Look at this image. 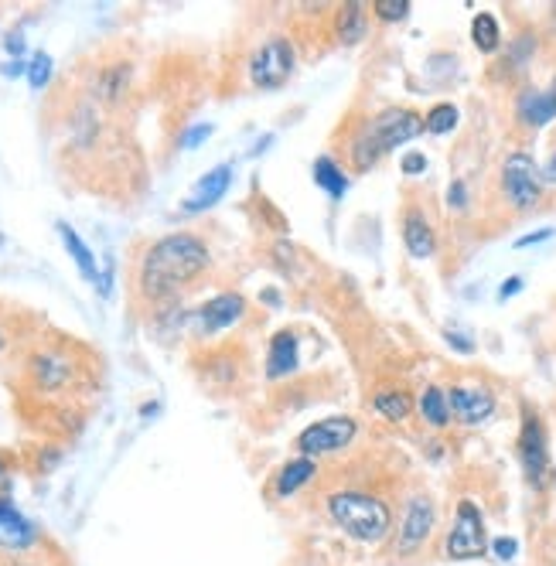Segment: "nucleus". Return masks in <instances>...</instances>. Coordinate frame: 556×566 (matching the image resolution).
Returning a JSON list of instances; mask_svg holds the SVG:
<instances>
[{"mask_svg": "<svg viewBox=\"0 0 556 566\" xmlns=\"http://www.w3.org/2000/svg\"><path fill=\"white\" fill-rule=\"evenodd\" d=\"M48 79H52V55L38 52L28 62V82H31V89H45Z\"/></svg>", "mask_w": 556, "mask_h": 566, "instance_id": "obj_26", "label": "nucleus"}, {"mask_svg": "<svg viewBox=\"0 0 556 566\" xmlns=\"http://www.w3.org/2000/svg\"><path fill=\"white\" fill-rule=\"evenodd\" d=\"M205 266H209V246L192 232H171L147 249L144 263H140V290L151 301H164V297L178 294L181 287H188Z\"/></svg>", "mask_w": 556, "mask_h": 566, "instance_id": "obj_1", "label": "nucleus"}, {"mask_svg": "<svg viewBox=\"0 0 556 566\" xmlns=\"http://www.w3.org/2000/svg\"><path fill=\"white\" fill-rule=\"evenodd\" d=\"M314 185H318L325 195L331 198V202H342L345 198V191H348V174L342 171V164L335 161V157H328V154H321L318 161H314Z\"/></svg>", "mask_w": 556, "mask_h": 566, "instance_id": "obj_18", "label": "nucleus"}, {"mask_svg": "<svg viewBox=\"0 0 556 566\" xmlns=\"http://www.w3.org/2000/svg\"><path fill=\"white\" fill-rule=\"evenodd\" d=\"M522 287H526V283H522V277H509L499 287V301H509V297H516Z\"/></svg>", "mask_w": 556, "mask_h": 566, "instance_id": "obj_33", "label": "nucleus"}, {"mask_svg": "<svg viewBox=\"0 0 556 566\" xmlns=\"http://www.w3.org/2000/svg\"><path fill=\"white\" fill-rule=\"evenodd\" d=\"M4 45H7V52L21 58V52H24V38H21V35H7V41H4Z\"/></svg>", "mask_w": 556, "mask_h": 566, "instance_id": "obj_35", "label": "nucleus"}, {"mask_svg": "<svg viewBox=\"0 0 556 566\" xmlns=\"http://www.w3.org/2000/svg\"><path fill=\"white\" fill-rule=\"evenodd\" d=\"M229 185H232V168L229 164H219V168H212L205 178H198V185L192 188V195L185 198L181 208H185V212H205V208H212L226 195Z\"/></svg>", "mask_w": 556, "mask_h": 566, "instance_id": "obj_12", "label": "nucleus"}, {"mask_svg": "<svg viewBox=\"0 0 556 566\" xmlns=\"http://www.w3.org/2000/svg\"><path fill=\"white\" fill-rule=\"evenodd\" d=\"M447 406H451V420L478 427L495 413V393L485 386H454L447 389Z\"/></svg>", "mask_w": 556, "mask_h": 566, "instance_id": "obj_10", "label": "nucleus"}, {"mask_svg": "<svg viewBox=\"0 0 556 566\" xmlns=\"http://www.w3.org/2000/svg\"><path fill=\"white\" fill-rule=\"evenodd\" d=\"M447 556L451 560H478V556L488 553V532H485V519H481L475 502H458V512H454V526L447 532Z\"/></svg>", "mask_w": 556, "mask_h": 566, "instance_id": "obj_6", "label": "nucleus"}, {"mask_svg": "<svg viewBox=\"0 0 556 566\" xmlns=\"http://www.w3.org/2000/svg\"><path fill=\"white\" fill-rule=\"evenodd\" d=\"M458 116L461 113H458V106H454V103H437L434 110L423 116V130L441 137V133H451L454 127H458Z\"/></svg>", "mask_w": 556, "mask_h": 566, "instance_id": "obj_24", "label": "nucleus"}, {"mask_svg": "<svg viewBox=\"0 0 556 566\" xmlns=\"http://www.w3.org/2000/svg\"><path fill=\"white\" fill-rule=\"evenodd\" d=\"M488 549H492V553L499 556L502 563H509V560H516L519 543H516V539H512V536H499V539H492V546H488Z\"/></svg>", "mask_w": 556, "mask_h": 566, "instance_id": "obj_28", "label": "nucleus"}, {"mask_svg": "<svg viewBox=\"0 0 556 566\" xmlns=\"http://www.w3.org/2000/svg\"><path fill=\"white\" fill-rule=\"evenodd\" d=\"M38 529L31 526L24 515L14 509V505L0 502V546L4 549H28L35 546Z\"/></svg>", "mask_w": 556, "mask_h": 566, "instance_id": "obj_13", "label": "nucleus"}, {"mask_svg": "<svg viewBox=\"0 0 556 566\" xmlns=\"http://www.w3.org/2000/svg\"><path fill=\"white\" fill-rule=\"evenodd\" d=\"M212 137V123H198V127H192L185 133V137H181V147H188V151H195L198 144H202V140H209Z\"/></svg>", "mask_w": 556, "mask_h": 566, "instance_id": "obj_29", "label": "nucleus"}, {"mask_svg": "<svg viewBox=\"0 0 556 566\" xmlns=\"http://www.w3.org/2000/svg\"><path fill=\"white\" fill-rule=\"evenodd\" d=\"M55 229H58V236H62L65 249H69V256H72V260H76V266H79L82 277H86L89 283H99V270H96V256H93V249L82 243L79 232L72 229L69 222H58Z\"/></svg>", "mask_w": 556, "mask_h": 566, "instance_id": "obj_19", "label": "nucleus"}, {"mask_svg": "<svg viewBox=\"0 0 556 566\" xmlns=\"http://www.w3.org/2000/svg\"><path fill=\"white\" fill-rule=\"evenodd\" d=\"M420 413L430 427H447L451 423V406H447V393L441 386H427L420 396Z\"/></svg>", "mask_w": 556, "mask_h": 566, "instance_id": "obj_22", "label": "nucleus"}, {"mask_svg": "<svg viewBox=\"0 0 556 566\" xmlns=\"http://www.w3.org/2000/svg\"><path fill=\"white\" fill-rule=\"evenodd\" d=\"M434 522H437V509H434V502H430V495H410L406 498L400 526H396L393 549L400 556L417 553V549L430 539V532H434Z\"/></svg>", "mask_w": 556, "mask_h": 566, "instance_id": "obj_8", "label": "nucleus"}, {"mask_svg": "<svg viewBox=\"0 0 556 566\" xmlns=\"http://www.w3.org/2000/svg\"><path fill=\"white\" fill-rule=\"evenodd\" d=\"M403 243L413 260H427V256H434V249H437L434 229H430L427 215L417 212V208H410L403 219Z\"/></svg>", "mask_w": 556, "mask_h": 566, "instance_id": "obj_14", "label": "nucleus"}, {"mask_svg": "<svg viewBox=\"0 0 556 566\" xmlns=\"http://www.w3.org/2000/svg\"><path fill=\"white\" fill-rule=\"evenodd\" d=\"M539 174H543V185H556V151L550 154V161L539 168Z\"/></svg>", "mask_w": 556, "mask_h": 566, "instance_id": "obj_34", "label": "nucleus"}, {"mask_svg": "<svg viewBox=\"0 0 556 566\" xmlns=\"http://www.w3.org/2000/svg\"><path fill=\"white\" fill-rule=\"evenodd\" d=\"M21 72H28V65H24L21 58H14L11 65H4V76H21Z\"/></svg>", "mask_w": 556, "mask_h": 566, "instance_id": "obj_36", "label": "nucleus"}, {"mask_svg": "<svg viewBox=\"0 0 556 566\" xmlns=\"http://www.w3.org/2000/svg\"><path fill=\"white\" fill-rule=\"evenodd\" d=\"M519 116L529 127H546L550 120H556V86L526 89V93L519 96Z\"/></svg>", "mask_w": 556, "mask_h": 566, "instance_id": "obj_16", "label": "nucleus"}, {"mask_svg": "<svg viewBox=\"0 0 556 566\" xmlns=\"http://www.w3.org/2000/svg\"><path fill=\"white\" fill-rule=\"evenodd\" d=\"M471 38H475V48L485 55H492L495 48L502 45V31H499V21L492 18L488 11L475 14V21H471Z\"/></svg>", "mask_w": 556, "mask_h": 566, "instance_id": "obj_23", "label": "nucleus"}, {"mask_svg": "<svg viewBox=\"0 0 556 566\" xmlns=\"http://www.w3.org/2000/svg\"><path fill=\"white\" fill-rule=\"evenodd\" d=\"M314 474H318V461H314V457H294V461H287L284 468L277 471L273 491H277V498H290L294 491H301Z\"/></svg>", "mask_w": 556, "mask_h": 566, "instance_id": "obj_17", "label": "nucleus"}, {"mask_svg": "<svg viewBox=\"0 0 556 566\" xmlns=\"http://www.w3.org/2000/svg\"><path fill=\"white\" fill-rule=\"evenodd\" d=\"M365 130H369V137L376 140V147L383 154H389L393 147L400 144H410V140H417L423 133V116L413 113V110H400V106H393V110H383L372 123H365Z\"/></svg>", "mask_w": 556, "mask_h": 566, "instance_id": "obj_9", "label": "nucleus"}, {"mask_svg": "<svg viewBox=\"0 0 556 566\" xmlns=\"http://www.w3.org/2000/svg\"><path fill=\"white\" fill-rule=\"evenodd\" d=\"M447 205L458 208V212H461L464 205H468V185H464L461 178H458V181H451V188H447Z\"/></svg>", "mask_w": 556, "mask_h": 566, "instance_id": "obj_30", "label": "nucleus"}, {"mask_svg": "<svg viewBox=\"0 0 556 566\" xmlns=\"http://www.w3.org/2000/svg\"><path fill=\"white\" fill-rule=\"evenodd\" d=\"M400 171L403 174H410V178H417V174L427 171V154H420V151H406L400 157Z\"/></svg>", "mask_w": 556, "mask_h": 566, "instance_id": "obj_27", "label": "nucleus"}, {"mask_svg": "<svg viewBox=\"0 0 556 566\" xmlns=\"http://www.w3.org/2000/svg\"><path fill=\"white\" fill-rule=\"evenodd\" d=\"M553 236H556V229H536V232H529V236L516 239V249L536 246V243H543V239H553Z\"/></svg>", "mask_w": 556, "mask_h": 566, "instance_id": "obj_31", "label": "nucleus"}, {"mask_svg": "<svg viewBox=\"0 0 556 566\" xmlns=\"http://www.w3.org/2000/svg\"><path fill=\"white\" fill-rule=\"evenodd\" d=\"M294 62H297V55H294L290 38L277 35V38L263 41L250 58V82L256 89L273 93V89H280L290 76H294Z\"/></svg>", "mask_w": 556, "mask_h": 566, "instance_id": "obj_4", "label": "nucleus"}, {"mask_svg": "<svg viewBox=\"0 0 556 566\" xmlns=\"http://www.w3.org/2000/svg\"><path fill=\"white\" fill-rule=\"evenodd\" d=\"M355 434H359L355 416H325V420L304 427L301 434H297L294 447L301 457H314V461H318V457L345 451V447L355 440Z\"/></svg>", "mask_w": 556, "mask_h": 566, "instance_id": "obj_3", "label": "nucleus"}, {"mask_svg": "<svg viewBox=\"0 0 556 566\" xmlns=\"http://www.w3.org/2000/svg\"><path fill=\"white\" fill-rule=\"evenodd\" d=\"M519 461L526 471V481L536 491H546L553 485V461H550V444H546V427L539 423L536 413H526L519 430Z\"/></svg>", "mask_w": 556, "mask_h": 566, "instance_id": "obj_5", "label": "nucleus"}, {"mask_svg": "<svg viewBox=\"0 0 556 566\" xmlns=\"http://www.w3.org/2000/svg\"><path fill=\"white\" fill-rule=\"evenodd\" d=\"M243 311H246V301L239 294L212 297V301H205L202 307H198V314H195L198 331H202V335H219V331L232 328V324L243 318Z\"/></svg>", "mask_w": 556, "mask_h": 566, "instance_id": "obj_11", "label": "nucleus"}, {"mask_svg": "<svg viewBox=\"0 0 556 566\" xmlns=\"http://www.w3.org/2000/svg\"><path fill=\"white\" fill-rule=\"evenodd\" d=\"M410 0H376L372 4V14H376L379 21H386V24H396V21H403L406 14H410Z\"/></svg>", "mask_w": 556, "mask_h": 566, "instance_id": "obj_25", "label": "nucleus"}, {"mask_svg": "<svg viewBox=\"0 0 556 566\" xmlns=\"http://www.w3.org/2000/svg\"><path fill=\"white\" fill-rule=\"evenodd\" d=\"M335 31L345 45H355L365 35V4H342L335 14Z\"/></svg>", "mask_w": 556, "mask_h": 566, "instance_id": "obj_21", "label": "nucleus"}, {"mask_svg": "<svg viewBox=\"0 0 556 566\" xmlns=\"http://www.w3.org/2000/svg\"><path fill=\"white\" fill-rule=\"evenodd\" d=\"M325 509L338 529L345 536H352L355 543L376 546L393 532V509L386 498L372 495V491L359 488H338L325 498Z\"/></svg>", "mask_w": 556, "mask_h": 566, "instance_id": "obj_2", "label": "nucleus"}, {"mask_svg": "<svg viewBox=\"0 0 556 566\" xmlns=\"http://www.w3.org/2000/svg\"><path fill=\"white\" fill-rule=\"evenodd\" d=\"M444 338H447V345H451V348H458L461 355H471V352H475V341H471V338H461L458 331H447Z\"/></svg>", "mask_w": 556, "mask_h": 566, "instance_id": "obj_32", "label": "nucleus"}, {"mask_svg": "<svg viewBox=\"0 0 556 566\" xmlns=\"http://www.w3.org/2000/svg\"><path fill=\"white\" fill-rule=\"evenodd\" d=\"M502 191H505V198H509V205L519 208V212L539 205V198H543V174H539L536 161L526 151H516V154L505 157Z\"/></svg>", "mask_w": 556, "mask_h": 566, "instance_id": "obj_7", "label": "nucleus"}, {"mask_svg": "<svg viewBox=\"0 0 556 566\" xmlns=\"http://www.w3.org/2000/svg\"><path fill=\"white\" fill-rule=\"evenodd\" d=\"M297 369V335L290 328L277 331L270 338V352H267V379H284Z\"/></svg>", "mask_w": 556, "mask_h": 566, "instance_id": "obj_15", "label": "nucleus"}, {"mask_svg": "<svg viewBox=\"0 0 556 566\" xmlns=\"http://www.w3.org/2000/svg\"><path fill=\"white\" fill-rule=\"evenodd\" d=\"M372 406H376V413L386 416V420L403 423L413 410V399L406 389H379V393L372 396Z\"/></svg>", "mask_w": 556, "mask_h": 566, "instance_id": "obj_20", "label": "nucleus"}]
</instances>
